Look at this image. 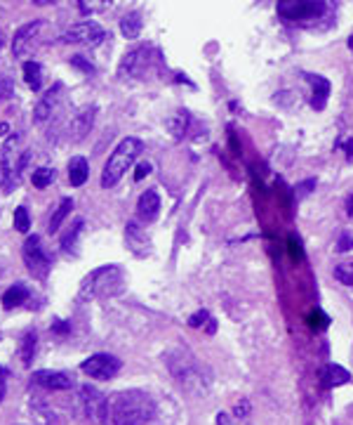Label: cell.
<instances>
[{"mask_svg":"<svg viewBox=\"0 0 353 425\" xmlns=\"http://www.w3.org/2000/svg\"><path fill=\"white\" fill-rule=\"evenodd\" d=\"M114 425H148L156 416V404L142 390L116 392L109 400Z\"/></svg>","mask_w":353,"mask_h":425,"instance_id":"6da1fadb","label":"cell"},{"mask_svg":"<svg viewBox=\"0 0 353 425\" xmlns=\"http://www.w3.org/2000/svg\"><path fill=\"white\" fill-rule=\"evenodd\" d=\"M142 151H144L142 140H137V137H127V140H122L120 145L116 147V151L109 156V161H106L104 173H101V187L104 189L116 187V184L120 182L122 175L132 168V163L137 161V156Z\"/></svg>","mask_w":353,"mask_h":425,"instance_id":"7a4b0ae2","label":"cell"},{"mask_svg":"<svg viewBox=\"0 0 353 425\" xmlns=\"http://www.w3.org/2000/svg\"><path fill=\"white\" fill-rule=\"evenodd\" d=\"M122 286V269L116 265H106L94 272H90L80 284L78 300H94V298H109L116 295Z\"/></svg>","mask_w":353,"mask_h":425,"instance_id":"3957f363","label":"cell"},{"mask_svg":"<svg viewBox=\"0 0 353 425\" xmlns=\"http://www.w3.org/2000/svg\"><path fill=\"white\" fill-rule=\"evenodd\" d=\"M26 163H29V151H19V137H8L3 154H0V182H3L5 191H12L17 187Z\"/></svg>","mask_w":353,"mask_h":425,"instance_id":"277c9868","label":"cell"},{"mask_svg":"<svg viewBox=\"0 0 353 425\" xmlns=\"http://www.w3.org/2000/svg\"><path fill=\"white\" fill-rule=\"evenodd\" d=\"M76 406L80 416H85L92 425H109V416H111L109 400L101 395L97 387H90V385L80 387L76 397Z\"/></svg>","mask_w":353,"mask_h":425,"instance_id":"5b68a950","label":"cell"},{"mask_svg":"<svg viewBox=\"0 0 353 425\" xmlns=\"http://www.w3.org/2000/svg\"><path fill=\"white\" fill-rule=\"evenodd\" d=\"M276 10L280 19L292 21V24H304V21L323 17L325 3L323 0H278Z\"/></svg>","mask_w":353,"mask_h":425,"instance_id":"8992f818","label":"cell"},{"mask_svg":"<svg viewBox=\"0 0 353 425\" xmlns=\"http://www.w3.org/2000/svg\"><path fill=\"white\" fill-rule=\"evenodd\" d=\"M21 258H24L26 269H29V274L34 276V279H40V281L47 279V274H50V269H52V260H50V255L45 253V248L40 246L38 234H34V236H29L24 241Z\"/></svg>","mask_w":353,"mask_h":425,"instance_id":"52a82bcc","label":"cell"},{"mask_svg":"<svg viewBox=\"0 0 353 425\" xmlns=\"http://www.w3.org/2000/svg\"><path fill=\"white\" fill-rule=\"evenodd\" d=\"M106 38V31L94 21H80V24L66 29L59 36V42H73V45H85V47H97Z\"/></svg>","mask_w":353,"mask_h":425,"instance_id":"ba28073f","label":"cell"},{"mask_svg":"<svg viewBox=\"0 0 353 425\" xmlns=\"http://www.w3.org/2000/svg\"><path fill=\"white\" fill-rule=\"evenodd\" d=\"M80 371L88 374L90 378H99V380H109L120 371V359L114 357V354H92L90 359H85L80 364Z\"/></svg>","mask_w":353,"mask_h":425,"instance_id":"9c48e42d","label":"cell"},{"mask_svg":"<svg viewBox=\"0 0 353 425\" xmlns=\"http://www.w3.org/2000/svg\"><path fill=\"white\" fill-rule=\"evenodd\" d=\"M153 57H151V47L142 45V47H135L132 52H127L125 57H122L120 62V69H118V73H120L122 78L125 76H144V73L148 71V66H151Z\"/></svg>","mask_w":353,"mask_h":425,"instance_id":"30bf717a","label":"cell"},{"mask_svg":"<svg viewBox=\"0 0 353 425\" xmlns=\"http://www.w3.org/2000/svg\"><path fill=\"white\" fill-rule=\"evenodd\" d=\"M42 31V21H31V24L21 26L12 40V52L17 57H29L31 52L38 47V38Z\"/></svg>","mask_w":353,"mask_h":425,"instance_id":"8fae6325","label":"cell"},{"mask_svg":"<svg viewBox=\"0 0 353 425\" xmlns=\"http://www.w3.org/2000/svg\"><path fill=\"white\" fill-rule=\"evenodd\" d=\"M31 382L45 387V390H73L76 380L71 374H64V371H36L31 376Z\"/></svg>","mask_w":353,"mask_h":425,"instance_id":"7c38bea8","label":"cell"},{"mask_svg":"<svg viewBox=\"0 0 353 425\" xmlns=\"http://www.w3.org/2000/svg\"><path fill=\"white\" fill-rule=\"evenodd\" d=\"M158 212H160V196H158V191L146 189L142 196H139V201H137L139 220H142V222H153L158 217Z\"/></svg>","mask_w":353,"mask_h":425,"instance_id":"4fadbf2b","label":"cell"},{"mask_svg":"<svg viewBox=\"0 0 353 425\" xmlns=\"http://www.w3.org/2000/svg\"><path fill=\"white\" fill-rule=\"evenodd\" d=\"M125 239H127V246H130L137 255L151 253V248H148V246H151V239L146 236V232H144L142 227L137 225V222H130V225H127Z\"/></svg>","mask_w":353,"mask_h":425,"instance_id":"5bb4252c","label":"cell"},{"mask_svg":"<svg viewBox=\"0 0 353 425\" xmlns=\"http://www.w3.org/2000/svg\"><path fill=\"white\" fill-rule=\"evenodd\" d=\"M59 93H62V85L57 83L55 88L50 90V93L42 95V99H40L38 106H36V111H34V121H36V123H42V121L50 119L52 111H55V106H57Z\"/></svg>","mask_w":353,"mask_h":425,"instance_id":"9a60e30c","label":"cell"},{"mask_svg":"<svg viewBox=\"0 0 353 425\" xmlns=\"http://www.w3.org/2000/svg\"><path fill=\"white\" fill-rule=\"evenodd\" d=\"M88 178H90L88 161H85L83 156H73L71 161H68V182H71L73 187H83V184L88 182Z\"/></svg>","mask_w":353,"mask_h":425,"instance_id":"2e32d148","label":"cell"},{"mask_svg":"<svg viewBox=\"0 0 353 425\" xmlns=\"http://www.w3.org/2000/svg\"><path fill=\"white\" fill-rule=\"evenodd\" d=\"M92 121H94L92 111H83V114H78L76 119L71 121V127H68V137H71L73 142H80L90 132V127H92Z\"/></svg>","mask_w":353,"mask_h":425,"instance_id":"e0dca14e","label":"cell"},{"mask_svg":"<svg viewBox=\"0 0 353 425\" xmlns=\"http://www.w3.org/2000/svg\"><path fill=\"white\" fill-rule=\"evenodd\" d=\"M309 81L313 85V109H325V104H328V95H330V81L323 76H309Z\"/></svg>","mask_w":353,"mask_h":425,"instance_id":"ac0fdd59","label":"cell"},{"mask_svg":"<svg viewBox=\"0 0 353 425\" xmlns=\"http://www.w3.org/2000/svg\"><path fill=\"white\" fill-rule=\"evenodd\" d=\"M29 300V289H26L24 284H14L10 286L8 291H5L3 295V307L5 310H14V307H19L21 302Z\"/></svg>","mask_w":353,"mask_h":425,"instance_id":"d6986e66","label":"cell"},{"mask_svg":"<svg viewBox=\"0 0 353 425\" xmlns=\"http://www.w3.org/2000/svg\"><path fill=\"white\" fill-rule=\"evenodd\" d=\"M36 331H26L24 336L19 340V357H21V364L24 366H31V361H34V354H36Z\"/></svg>","mask_w":353,"mask_h":425,"instance_id":"ffe728a7","label":"cell"},{"mask_svg":"<svg viewBox=\"0 0 353 425\" xmlns=\"http://www.w3.org/2000/svg\"><path fill=\"white\" fill-rule=\"evenodd\" d=\"M120 34L125 36V38H139V34H142V14L139 12H130L125 14V17L120 19Z\"/></svg>","mask_w":353,"mask_h":425,"instance_id":"44dd1931","label":"cell"},{"mask_svg":"<svg viewBox=\"0 0 353 425\" xmlns=\"http://www.w3.org/2000/svg\"><path fill=\"white\" fill-rule=\"evenodd\" d=\"M24 81L34 93H38L42 85V66L38 62H24Z\"/></svg>","mask_w":353,"mask_h":425,"instance_id":"7402d4cb","label":"cell"},{"mask_svg":"<svg viewBox=\"0 0 353 425\" xmlns=\"http://www.w3.org/2000/svg\"><path fill=\"white\" fill-rule=\"evenodd\" d=\"M325 378H328L325 382H328L330 387H339V385H344V382H349L351 374L344 369V366H339V364H330L328 369H325Z\"/></svg>","mask_w":353,"mask_h":425,"instance_id":"603a6c76","label":"cell"},{"mask_svg":"<svg viewBox=\"0 0 353 425\" xmlns=\"http://www.w3.org/2000/svg\"><path fill=\"white\" fill-rule=\"evenodd\" d=\"M71 208H73V201L71 199H62V201H59L57 210L52 212V217H50V227H47V230L55 234L59 227H62V222L66 220V215L71 212Z\"/></svg>","mask_w":353,"mask_h":425,"instance_id":"cb8c5ba5","label":"cell"},{"mask_svg":"<svg viewBox=\"0 0 353 425\" xmlns=\"http://www.w3.org/2000/svg\"><path fill=\"white\" fill-rule=\"evenodd\" d=\"M55 178H57V170L55 168H38V170H34V187L36 189H45V187H50L52 182H55Z\"/></svg>","mask_w":353,"mask_h":425,"instance_id":"d4e9b609","label":"cell"},{"mask_svg":"<svg viewBox=\"0 0 353 425\" xmlns=\"http://www.w3.org/2000/svg\"><path fill=\"white\" fill-rule=\"evenodd\" d=\"M78 3V10L83 14H97V12H104L106 8L111 5V0H76Z\"/></svg>","mask_w":353,"mask_h":425,"instance_id":"484cf974","label":"cell"},{"mask_svg":"<svg viewBox=\"0 0 353 425\" xmlns=\"http://www.w3.org/2000/svg\"><path fill=\"white\" fill-rule=\"evenodd\" d=\"M168 125H170V130L174 132V137H184V130H186V125H189V114H186V111H179L174 119L168 121Z\"/></svg>","mask_w":353,"mask_h":425,"instance_id":"4316f807","label":"cell"},{"mask_svg":"<svg viewBox=\"0 0 353 425\" xmlns=\"http://www.w3.org/2000/svg\"><path fill=\"white\" fill-rule=\"evenodd\" d=\"M335 279L344 286H353V263H341L335 269Z\"/></svg>","mask_w":353,"mask_h":425,"instance_id":"83f0119b","label":"cell"},{"mask_svg":"<svg viewBox=\"0 0 353 425\" xmlns=\"http://www.w3.org/2000/svg\"><path fill=\"white\" fill-rule=\"evenodd\" d=\"M29 227H31L29 210H26L24 206H19V208L14 210V230H17V232H29Z\"/></svg>","mask_w":353,"mask_h":425,"instance_id":"f1b7e54d","label":"cell"},{"mask_svg":"<svg viewBox=\"0 0 353 425\" xmlns=\"http://www.w3.org/2000/svg\"><path fill=\"white\" fill-rule=\"evenodd\" d=\"M80 232H83V220H76V222H73V230L62 239V248H64L66 253L73 248V243H76V239H78Z\"/></svg>","mask_w":353,"mask_h":425,"instance_id":"f546056e","label":"cell"},{"mask_svg":"<svg viewBox=\"0 0 353 425\" xmlns=\"http://www.w3.org/2000/svg\"><path fill=\"white\" fill-rule=\"evenodd\" d=\"M205 321H210V315H207L205 310H200V312H196V315L189 319V326L198 328V326H202V324H205Z\"/></svg>","mask_w":353,"mask_h":425,"instance_id":"4dcf8cb0","label":"cell"},{"mask_svg":"<svg viewBox=\"0 0 353 425\" xmlns=\"http://www.w3.org/2000/svg\"><path fill=\"white\" fill-rule=\"evenodd\" d=\"M52 331L59 333V336H64V333L71 331V324H68V321H55V324H52Z\"/></svg>","mask_w":353,"mask_h":425,"instance_id":"1f68e13d","label":"cell"},{"mask_svg":"<svg viewBox=\"0 0 353 425\" xmlns=\"http://www.w3.org/2000/svg\"><path fill=\"white\" fill-rule=\"evenodd\" d=\"M311 187H315V180H306V182L297 184V196H306Z\"/></svg>","mask_w":353,"mask_h":425,"instance_id":"d6a6232c","label":"cell"},{"mask_svg":"<svg viewBox=\"0 0 353 425\" xmlns=\"http://www.w3.org/2000/svg\"><path fill=\"white\" fill-rule=\"evenodd\" d=\"M71 64H73V66H80V69H85V71H88V73H90V71H94V66H92V64H88V62H85V60H83V57H80V55H78V57H73V60H71Z\"/></svg>","mask_w":353,"mask_h":425,"instance_id":"836d02e7","label":"cell"},{"mask_svg":"<svg viewBox=\"0 0 353 425\" xmlns=\"http://www.w3.org/2000/svg\"><path fill=\"white\" fill-rule=\"evenodd\" d=\"M148 173H151V166H148V163H139V168H137V173H135V180L139 182V180H144Z\"/></svg>","mask_w":353,"mask_h":425,"instance_id":"e575fe53","label":"cell"},{"mask_svg":"<svg viewBox=\"0 0 353 425\" xmlns=\"http://www.w3.org/2000/svg\"><path fill=\"white\" fill-rule=\"evenodd\" d=\"M5 378H8V374H5V369L0 366V402H3V397H5V390H8V382H5Z\"/></svg>","mask_w":353,"mask_h":425,"instance_id":"d590c367","label":"cell"},{"mask_svg":"<svg viewBox=\"0 0 353 425\" xmlns=\"http://www.w3.org/2000/svg\"><path fill=\"white\" fill-rule=\"evenodd\" d=\"M217 425H235V423L231 421V416H228V413L219 411V413H217Z\"/></svg>","mask_w":353,"mask_h":425,"instance_id":"8d00e7d4","label":"cell"},{"mask_svg":"<svg viewBox=\"0 0 353 425\" xmlns=\"http://www.w3.org/2000/svg\"><path fill=\"white\" fill-rule=\"evenodd\" d=\"M349 248H353V241L349 236H341V241H339V251L344 253V251H349Z\"/></svg>","mask_w":353,"mask_h":425,"instance_id":"74e56055","label":"cell"},{"mask_svg":"<svg viewBox=\"0 0 353 425\" xmlns=\"http://www.w3.org/2000/svg\"><path fill=\"white\" fill-rule=\"evenodd\" d=\"M36 5H50V3H55V0H34Z\"/></svg>","mask_w":353,"mask_h":425,"instance_id":"f35d334b","label":"cell"},{"mask_svg":"<svg viewBox=\"0 0 353 425\" xmlns=\"http://www.w3.org/2000/svg\"><path fill=\"white\" fill-rule=\"evenodd\" d=\"M349 215H353V196L349 199Z\"/></svg>","mask_w":353,"mask_h":425,"instance_id":"ab89813d","label":"cell"},{"mask_svg":"<svg viewBox=\"0 0 353 425\" xmlns=\"http://www.w3.org/2000/svg\"><path fill=\"white\" fill-rule=\"evenodd\" d=\"M5 130H8V125H5V123H0V135H3Z\"/></svg>","mask_w":353,"mask_h":425,"instance_id":"60d3db41","label":"cell"}]
</instances>
